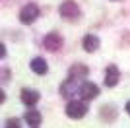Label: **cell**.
I'll list each match as a JSON object with an SVG mask.
<instances>
[{"instance_id": "obj_1", "label": "cell", "mask_w": 130, "mask_h": 128, "mask_svg": "<svg viewBox=\"0 0 130 128\" xmlns=\"http://www.w3.org/2000/svg\"><path fill=\"white\" fill-rule=\"evenodd\" d=\"M87 113V105L84 101H70L66 105V115L70 118H82Z\"/></svg>"}, {"instance_id": "obj_2", "label": "cell", "mask_w": 130, "mask_h": 128, "mask_svg": "<svg viewBox=\"0 0 130 128\" xmlns=\"http://www.w3.org/2000/svg\"><path fill=\"white\" fill-rule=\"evenodd\" d=\"M37 16H39V8L35 4H25L22 8V12H20L22 23H33V21L37 20Z\"/></svg>"}, {"instance_id": "obj_3", "label": "cell", "mask_w": 130, "mask_h": 128, "mask_svg": "<svg viewBox=\"0 0 130 128\" xmlns=\"http://www.w3.org/2000/svg\"><path fill=\"white\" fill-rule=\"evenodd\" d=\"M60 16L62 18H78L80 16V8L74 0H66L60 4Z\"/></svg>"}, {"instance_id": "obj_4", "label": "cell", "mask_w": 130, "mask_h": 128, "mask_svg": "<svg viewBox=\"0 0 130 128\" xmlns=\"http://www.w3.org/2000/svg\"><path fill=\"white\" fill-rule=\"evenodd\" d=\"M43 45L47 51H58L60 47H62V37H60L58 33H47V37L43 39Z\"/></svg>"}, {"instance_id": "obj_5", "label": "cell", "mask_w": 130, "mask_h": 128, "mask_svg": "<svg viewBox=\"0 0 130 128\" xmlns=\"http://www.w3.org/2000/svg\"><path fill=\"white\" fill-rule=\"evenodd\" d=\"M80 95L86 99V101H91V99H95V97L99 95V87L93 82H86V84L80 87Z\"/></svg>"}, {"instance_id": "obj_6", "label": "cell", "mask_w": 130, "mask_h": 128, "mask_svg": "<svg viewBox=\"0 0 130 128\" xmlns=\"http://www.w3.org/2000/svg\"><path fill=\"white\" fill-rule=\"evenodd\" d=\"M120 80V74H119V68L117 66H109L107 72H105V85L107 87H115Z\"/></svg>"}, {"instance_id": "obj_7", "label": "cell", "mask_w": 130, "mask_h": 128, "mask_svg": "<svg viewBox=\"0 0 130 128\" xmlns=\"http://www.w3.org/2000/svg\"><path fill=\"white\" fill-rule=\"evenodd\" d=\"M84 49L87 53H95L99 49V37L97 35H86L84 37Z\"/></svg>"}, {"instance_id": "obj_8", "label": "cell", "mask_w": 130, "mask_h": 128, "mask_svg": "<svg viewBox=\"0 0 130 128\" xmlns=\"http://www.w3.org/2000/svg\"><path fill=\"white\" fill-rule=\"evenodd\" d=\"M87 76V68L84 66V64H74L70 68V80H82V78H86Z\"/></svg>"}, {"instance_id": "obj_9", "label": "cell", "mask_w": 130, "mask_h": 128, "mask_svg": "<svg viewBox=\"0 0 130 128\" xmlns=\"http://www.w3.org/2000/svg\"><path fill=\"white\" fill-rule=\"evenodd\" d=\"M22 101L25 103V105H35V103L39 101V93L33 89H23L22 91Z\"/></svg>"}, {"instance_id": "obj_10", "label": "cell", "mask_w": 130, "mask_h": 128, "mask_svg": "<svg viewBox=\"0 0 130 128\" xmlns=\"http://www.w3.org/2000/svg\"><path fill=\"white\" fill-rule=\"evenodd\" d=\"M25 122L29 124V126H39V124H41V115H39V111H27L25 113Z\"/></svg>"}, {"instance_id": "obj_11", "label": "cell", "mask_w": 130, "mask_h": 128, "mask_svg": "<svg viewBox=\"0 0 130 128\" xmlns=\"http://www.w3.org/2000/svg\"><path fill=\"white\" fill-rule=\"evenodd\" d=\"M76 89H78L76 80H70V78H68V80H66V84L60 87V93H62L64 97H70V95H74V91H76Z\"/></svg>"}, {"instance_id": "obj_12", "label": "cell", "mask_w": 130, "mask_h": 128, "mask_svg": "<svg viewBox=\"0 0 130 128\" xmlns=\"http://www.w3.org/2000/svg\"><path fill=\"white\" fill-rule=\"evenodd\" d=\"M31 70L35 72V74H45V72H47V62L37 56V58L31 60Z\"/></svg>"}, {"instance_id": "obj_13", "label": "cell", "mask_w": 130, "mask_h": 128, "mask_svg": "<svg viewBox=\"0 0 130 128\" xmlns=\"http://www.w3.org/2000/svg\"><path fill=\"white\" fill-rule=\"evenodd\" d=\"M6 128H20V120L18 118H8L6 120Z\"/></svg>"}, {"instance_id": "obj_14", "label": "cell", "mask_w": 130, "mask_h": 128, "mask_svg": "<svg viewBox=\"0 0 130 128\" xmlns=\"http://www.w3.org/2000/svg\"><path fill=\"white\" fill-rule=\"evenodd\" d=\"M126 111H128V113H130V101H128V103H126Z\"/></svg>"}]
</instances>
